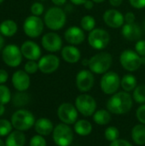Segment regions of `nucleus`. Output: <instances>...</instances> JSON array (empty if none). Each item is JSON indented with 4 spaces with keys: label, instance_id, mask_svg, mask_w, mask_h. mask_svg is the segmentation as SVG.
<instances>
[{
    "label": "nucleus",
    "instance_id": "obj_1",
    "mask_svg": "<svg viewBox=\"0 0 145 146\" xmlns=\"http://www.w3.org/2000/svg\"><path fill=\"white\" fill-rule=\"evenodd\" d=\"M107 110L114 115H125L127 114L133 106V98L129 92L125 91L117 92L111 95L110 98L106 104Z\"/></svg>",
    "mask_w": 145,
    "mask_h": 146
},
{
    "label": "nucleus",
    "instance_id": "obj_2",
    "mask_svg": "<svg viewBox=\"0 0 145 146\" xmlns=\"http://www.w3.org/2000/svg\"><path fill=\"white\" fill-rule=\"evenodd\" d=\"M44 22L50 30L53 32L59 31L64 27L67 22V13L61 7H50L44 15Z\"/></svg>",
    "mask_w": 145,
    "mask_h": 146
},
{
    "label": "nucleus",
    "instance_id": "obj_3",
    "mask_svg": "<svg viewBox=\"0 0 145 146\" xmlns=\"http://www.w3.org/2000/svg\"><path fill=\"white\" fill-rule=\"evenodd\" d=\"M113 63V56L109 52L101 51L89 59L88 68L96 74H103L109 71Z\"/></svg>",
    "mask_w": 145,
    "mask_h": 146
},
{
    "label": "nucleus",
    "instance_id": "obj_4",
    "mask_svg": "<svg viewBox=\"0 0 145 146\" xmlns=\"http://www.w3.org/2000/svg\"><path fill=\"white\" fill-rule=\"evenodd\" d=\"M10 121L15 130L25 132L34 127L36 119L31 111L26 109H19L13 113Z\"/></svg>",
    "mask_w": 145,
    "mask_h": 146
},
{
    "label": "nucleus",
    "instance_id": "obj_5",
    "mask_svg": "<svg viewBox=\"0 0 145 146\" xmlns=\"http://www.w3.org/2000/svg\"><path fill=\"white\" fill-rule=\"evenodd\" d=\"M120 63L125 70L132 73L138 70L145 64V57L139 56L135 50L127 49L121 53Z\"/></svg>",
    "mask_w": 145,
    "mask_h": 146
},
{
    "label": "nucleus",
    "instance_id": "obj_6",
    "mask_svg": "<svg viewBox=\"0 0 145 146\" xmlns=\"http://www.w3.org/2000/svg\"><path fill=\"white\" fill-rule=\"evenodd\" d=\"M74 131L69 125L57 124L52 132V139L56 146H70L73 141Z\"/></svg>",
    "mask_w": 145,
    "mask_h": 146
},
{
    "label": "nucleus",
    "instance_id": "obj_7",
    "mask_svg": "<svg viewBox=\"0 0 145 146\" xmlns=\"http://www.w3.org/2000/svg\"><path fill=\"white\" fill-rule=\"evenodd\" d=\"M110 39L109 32L100 27H96L91 31L87 36L88 44L97 50H103L107 48L110 43Z\"/></svg>",
    "mask_w": 145,
    "mask_h": 146
},
{
    "label": "nucleus",
    "instance_id": "obj_8",
    "mask_svg": "<svg viewBox=\"0 0 145 146\" xmlns=\"http://www.w3.org/2000/svg\"><path fill=\"white\" fill-rule=\"evenodd\" d=\"M74 105L79 114L85 117L92 116L97 111V104L96 99L87 93L79 94L74 102Z\"/></svg>",
    "mask_w": 145,
    "mask_h": 146
},
{
    "label": "nucleus",
    "instance_id": "obj_9",
    "mask_svg": "<svg viewBox=\"0 0 145 146\" xmlns=\"http://www.w3.org/2000/svg\"><path fill=\"white\" fill-rule=\"evenodd\" d=\"M121 77L115 71H108L103 74L100 80L101 91L106 95H113L121 87Z\"/></svg>",
    "mask_w": 145,
    "mask_h": 146
},
{
    "label": "nucleus",
    "instance_id": "obj_10",
    "mask_svg": "<svg viewBox=\"0 0 145 146\" xmlns=\"http://www.w3.org/2000/svg\"><path fill=\"white\" fill-rule=\"evenodd\" d=\"M44 26V20H42L40 16L32 15L25 19L23 22V31L27 37L35 38L42 34Z\"/></svg>",
    "mask_w": 145,
    "mask_h": 146
},
{
    "label": "nucleus",
    "instance_id": "obj_11",
    "mask_svg": "<svg viewBox=\"0 0 145 146\" xmlns=\"http://www.w3.org/2000/svg\"><path fill=\"white\" fill-rule=\"evenodd\" d=\"M22 57L21 47L16 44H8L2 50V59L3 62L10 68L18 67L22 62Z\"/></svg>",
    "mask_w": 145,
    "mask_h": 146
},
{
    "label": "nucleus",
    "instance_id": "obj_12",
    "mask_svg": "<svg viewBox=\"0 0 145 146\" xmlns=\"http://www.w3.org/2000/svg\"><path fill=\"white\" fill-rule=\"evenodd\" d=\"M79 112L75 105L70 103H62L57 109V116L61 122L67 125H73L78 120Z\"/></svg>",
    "mask_w": 145,
    "mask_h": 146
},
{
    "label": "nucleus",
    "instance_id": "obj_13",
    "mask_svg": "<svg viewBox=\"0 0 145 146\" xmlns=\"http://www.w3.org/2000/svg\"><path fill=\"white\" fill-rule=\"evenodd\" d=\"M95 84L94 74L90 69H82L78 72L75 77V85L77 89L82 92L86 93L90 92Z\"/></svg>",
    "mask_w": 145,
    "mask_h": 146
},
{
    "label": "nucleus",
    "instance_id": "obj_14",
    "mask_svg": "<svg viewBox=\"0 0 145 146\" xmlns=\"http://www.w3.org/2000/svg\"><path fill=\"white\" fill-rule=\"evenodd\" d=\"M42 47L50 53L61 51L62 49V38L56 32H50L43 35L41 38Z\"/></svg>",
    "mask_w": 145,
    "mask_h": 146
},
{
    "label": "nucleus",
    "instance_id": "obj_15",
    "mask_svg": "<svg viewBox=\"0 0 145 146\" xmlns=\"http://www.w3.org/2000/svg\"><path fill=\"white\" fill-rule=\"evenodd\" d=\"M38 63V69L41 73L45 74H50L56 72L59 68L61 61L56 55L53 53H50L41 56Z\"/></svg>",
    "mask_w": 145,
    "mask_h": 146
},
{
    "label": "nucleus",
    "instance_id": "obj_16",
    "mask_svg": "<svg viewBox=\"0 0 145 146\" xmlns=\"http://www.w3.org/2000/svg\"><path fill=\"white\" fill-rule=\"evenodd\" d=\"M103 20L110 28H121L125 24L124 15L116 9H109L103 15Z\"/></svg>",
    "mask_w": 145,
    "mask_h": 146
},
{
    "label": "nucleus",
    "instance_id": "obj_17",
    "mask_svg": "<svg viewBox=\"0 0 145 146\" xmlns=\"http://www.w3.org/2000/svg\"><path fill=\"white\" fill-rule=\"evenodd\" d=\"M64 39L72 45L81 44L85 39V31L78 26H71L64 32Z\"/></svg>",
    "mask_w": 145,
    "mask_h": 146
},
{
    "label": "nucleus",
    "instance_id": "obj_18",
    "mask_svg": "<svg viewBox=\"0 0 145 146\" xmlns=\"http://www.w3.org/2000/svg\"><path fill=\"white\" fill-rule=\"evenodd\" d=\"M21 50L23 57L31 61H38L42 55L40 46L32 40H26L22 43Z\"/></svg>",
    "mask_w": 145,
    "mask_h": 146
},
{
    "label": "nucleus",
    "instance_id": "obj_19",
    "mask_svg": "<svg viewBox=\"0 0 145 146\" xmlns=\"http://www.w3.org/2000/svg\"><path fill=\"white\" fill-rule=\"evenodd\" d=\"M12 85L17 92H26L31 85L29 74L25 70H17L12 75Z\"/></svg>",
    "mask_w": 145,
    "mask_h": 146
},
{
    "label": "nucleus",
    "instance_id": "obj_20",
    "mask_svg": "<svg viewBox=\"0 0 145 146\" xmlns=\"http://www.w3.org/2000/svg\"><path fill=\"white\" fill-rule=\"evenodd\" d=\"M143 31L136 23H125L121 27L122 36L128 41H138L141 39Z\"/></svg>",
    "mask_w": 145,
    "mask_h": 146
},
{
    "label": "nucleus",
    "instance_id": "obj_21",
    "mask_svg": "<svg viewBox=\"0 0 145 146\" xmlns=\"http://www.w3.org/2000/svg\"><path fill=\"white\" fill-rule=\"evenodd\" d=\"M61 56L64 62L70 64L77 63L81 59V51L75 45L68 44L61 50Z\"/></svg>",
    "mask_w": 145,
    "mask_h": 146
},
{
    "label": "nucleus",
    "instance_id": "obj_22",
    "mask_svg": "<svg viewBox=\"0 0 145 146\" xmlns=\"http://www.w3.org/2000/svg\"><path fill=\"white\" fill-rule=\"evenodd\" d=\"M33 127L35 129V132L38 134L45 137V136H49L50 134L52 133L55 127H54L53 122L49 118L41 117V118L36 120Z\"/></svg>",
    "mask_w": 145,
    "mask_h": 146
},
{
    "label": "nucleus",
    "instance_id": "obj_23",
    "mask_svg": "<svg viewBox=\"0 0 145 146\" xmlns=\"http://www.w3.org/2000/svg\"><path fill=\"white\" fill-rule=\"evenodd\" d=\"M26 140V139L23 132L15 130L7 136L5 146H25Z\"/></svg>",
    "mask_w": 145,
    "mask_h": 146
},
{
    "label": "nucleus",
    "instance_id": "obj_24",
    "mask_svg": "<svg viewBox=\"0 0 145 146\" xmlns=\"http://www.w3.org/2000/svg\"><path fill=\"white\" fill-rule=\"evenodd\" d=\"M73 131L79 136H89L92 132V124L87 120H78L73 124Z\"/></svg>",
    "mask_w": 145,
    "mask_h": 146
},
{
    "label": "nucleus",
    "instance_id": "obj_25",
    "mask_svg": "<svg viewBox=\"0 0 145 146\" xmlns=\"http://www.w3.org/2000/svg\"><path fill=\"white\" fill-rule=\"evenodd\" d=\"M18 31V26L13 20H4L0 23V33L4 37H13Z\"/></svg>",
    "mask_w": 145,
    "mask_h": 146
},
{
    "label": "nucleus",
    "instance_id": "obj_26",
    "mask_svg": "<svg viewBox=\"0 0 145 146\" xmlns=\"http://www.w3.org/2000/svg\"><path fill=\"white\" fill-rule=\"evenodd\" d=\"M131 137L132 141L137 145H145V125L137 124L135 125L131 132Z\"/></svg>",
    "mask_w": 145,
    "mask_h": 146
},
{
    "label": "nucleus",
    "instance_id": "obj_27",
    "mask_svg": "<svg viewBox=\"0 0 145 146\" xmlns=\"http://www.w3.org/2000/svg\"><path fill=\"white\" fill-rule=\"evenodd\" d=\"M138 86V80L132 74H126L121 79V87L126 92H133Z\"/></svg>",
    "mask_w": 145,
    "mask_h": 146
},
{
    "label": "nucleus",
    "instance_id": "obj_28",
    "mask_svg": "<svg viewBox=\"0 0 145 146\" xmlns=\"http://www.w3.org/2000/svg\"><path fill=\"white\" fill-rule=\"evenodd\" d=\"M93 121L99 126H106L111 121V113L108 110H98L92 115Z\"/></svg>",
    "mask_w": 145,
    "mask_h": 146
},
{
    "label": "nucleus",
    "instance_id": "obj_29",
    "mask_svg": "<svg viewBox=\"0 0 145 146\" xmlns=\"http://www.w3.org/2000/svg\"><path fill=\"white\" fill-rule=\"evenodd\" d=\"M11 101L15 107L22 108L30 102V96L26 92H17L13 95Z\"/></svg>",
    "mask_w": 145,
    "mask_h": 146
},
{
    "label": "nucleus",
    "instance_id": "obj_30",
    "mask_svg": "<svg viewBox=\"0 0 145 146\" xmlns=\"http://www.w3.org/2000/svg\"><path fill=\"white\" fill-rule=\"evenodd\" d=\"M96 20L92 15H86L83 16L80 20V27L85 31V32H91L93 29L96 28Z\"/></svg>",
    "mask_w": 145,
    "mask_h": 146
},
{
    "label": "nucleus",
    "instance_id": "obj_31",
    "mask_svg": "<svg viewBox=\"0 0 145 146\" xmlns=\"http://www.w3.org/2000/svg\"><path fill=\"white\" fill-rule=\"evenodd\" d=\"M133 101L139 104H145V85L138 86L132 92Z\"/></svg>",
    "mask_w": 145,
    "mask_h": 146
},
{
    "label": "nucleus",
    "instance_id": "obj_32",
    "mask_svg": "<svg viewBox=\"0 0 145 146\" xmlns=\"http://www.w3.org/2000/svg\"><path fill=\"white\" fill-rule=\"evenodd\" d=\"M120 137V131L117 127L111 126L108 127L104 131V138L109 142H113L116 139H118Z\"/></svg>",
    "mask_w": 145,
    "mask_h": 146
},
{
    "label": "nucleus",
    "instance_id": "obj_33",
    "mask_svg": "<svg viewBox=\"0 0 145 146\" xmlns=\"http://www.w3.org/2000/svg\"><path fill=\"white\" fill-rule=\"evenodd\" d=\"M11 92L9 88L3 85H0V104H7L11 101Z\"/></svg>",
    "mask_w": 145,
    "mask_h": 146
},
{
    "label": "nucleus",
    "instance_id": "obj_34",
    "mask_svg": "<svg viewBox=\"0 0 145 146\" xmlns=\"http://www.w3.org/2000/svg\"><path fill=\"white\" fill-rule=\"evenodd\" d=\"M13 129L11 121L6 119H0V137H7Z\"/></svg>",
    "mask_w": 145,
    "mask_h": 146
},
{
    "label": "nucleus",
    "instance_id": "obj_35",
    "mask_svg": "<svg viewBox=\"0 0 145 146\" xmlns=\"http://www.w3.org/2000/svg\"><path fill=\"white\" fill-rule=\"evenodd\" d=\"M24 70L28 74H33L38 72V63L37 61H31L27 60V62L24 65Z\"/></svg>",
    "mask_w": 145,
    "mask_h": 146
},
{
    "label": "nucleus",
    "instance_id": "obj_36",
    "mask_svg": "<svg viewBox=\"0 0 145 146\" xmlns=\"http://www.w3.org/2000/svg\"><path fill=\"white\" fill-rule=\"evenodd\" d=\"M29 146H47V142L44 136L36 134L31 138L29 141Z\"/></svg>",
    "mask_w": 145,
    "mask_h": 146
},
{
    "label": "nucleus",
    "instance_id": "obj_37",
    "mask_svg": "<svg viewBox=\"0 0 145 146\" xmlns=\"http://www.w3.org/2000/svg\"><path fill=\"white\" fill-rule=\"evenodd\" d=\"M30 10H31L32 15H36V16H40L44 12V6L40 2H35L31 5Z\"/></svg>",
    "mask_w": 145,
    "mask_h": 146
},
{
    "label": "nucleus",
    "instance_id": "obj_38",
    "mask_svg": "<svg viewBox=\"0 0 145 146\" xmlns=\"http://www.w3.org/2000/svg\"><path fill=\"white\" fill-rule=\"evenodd\" d=\"M134 48H135L134 50L139 56L145 57V39H139V40L136 41Z\"/></svg>",
    "mask_w": 145,
    "mask_h": 146
},
{
    "label": "nucleus",
    "instance_id": "obj_39",
    "mask_svg": "<svg viewBox=\"0 0 145 146\" xmlns=\"http://www.w3.org/2000/svg\"><path fill=\"white\" fill-rule=\"evenodd\" d=\"M136 118L141 123L145 125V104H141L136 110Z\"/></svg>",
    "mask_w": 145,
    "mask_h": 146
},
{
    "label": "nucleus",
    "instance_id": "obj_40",
    "mask_svg": "<svg viewBox=\"0 0 145 146\" xmlns=\"http://www.w3.org/2000/svg\"><path fill=\"white\" fill-rule=\"evenodd\" d=\"M129 3L136 9H142L145 8V0H129Z\"/></svg>",
    "mask_w": 145,
    "mask_h": 146
},
{
    "label": "nucleus",
    "instance_id": "obj_41",
    "mask_svg": "<svg viewBox=\"0 0 145 146\" xmlns=\"http://www.w3.org/2000/svg\"><path fill=\"white\" fill-rule=\"evenodd\" d=\"M109 146H133L128 140L126 139H118L113 142L110 143Z\"/></svg>",
    "mask_w": 145,
    "mask_h": 146
},
{
    "label": "nucleus",
    "instance_id": "obj_42",
    "mask_svg": "<svg viewBox=\"0 0 145 146\" xmlns=\"http://www.w3.org/2000/svg\"><path fill=\"white\" fill-rule=\"evenodd\" d=\"M125 18V23H135L136 21V15L133 12L128 11L124 15Z\"/></svg>",
    "mask_w": 145,
    "mask_h": 146
},
{
    "label": "nucleus",
    "instance_id": "obj_43",
    "mask_svg": "<svg viewBox=\"0 0 145 146\" xmlns=\"http://www.w3.org/2000/svg\"><path fill=\"white\" fill-rule=\"evenodd\" d=\"M9 79V74L5 69H0V85H3Z\"/></svg>",
    "mask_w": 145,
    "mask_h": 146
},
{
    "label": "nucleus",
    "instance_id": "obj_44",
    "mask_svg": "<svg viewBox=\"0 0 145 146\" xmlns=\"http://www.w3.org/2000/svg\"><path fill=\"white\" fill-rule=\"evenodd\" d=\"M94 2L92 0H86V2L84 3V7L87 10H91L94 7Z\"/></svg>",
    "mask_w": 145,
    "mask_h": 146
},
{
    "label": "nucleus",
    "instance_id": "obj_45",
    "mask_svg": "<svg viewBox=\"0 0 145 146\" xmlns=\"http://www.w3.org/2000/svg\"><path fill=\"white\" fill-rule=\"evenodd\" d=\"M109 3L112 7L116 8V7H120L122 4L123 0H109Z\"/></svg>",
    "mask_w": 145,
    "mask_h": 146
},
{
    "label": "nucleus",
    "instance_id": "obj_46",
    "mask_svg": "<svg viewBox=\"0 0 145 146\" xmlns=\"http://www.w3.org/2000/svg\"><path fill=\"white\" fill-rule=\"evenodd\" d=\"M67 1L68 0H51V2L55 4V6H58V7L64 5L67 3Z\"/></svg>",
    "mask_w": 145,
    "mask_h": 146
},
{
    "label": "nucleus",
    "instance_id": "obj_47",
    "mask_svg": "<svg viewBox=\"0 0 145 146\" xmlns=\"http://www.w3.org/2000/svg\"><path fill=\"white\" fill-rule=\"evenodd\" d=\"M71 2L72 4L73 5H77V6H79V5H84V3L86 2V0H69Z\"/></svg>",
    "mask_w": 145,
    "mask_h": 146
},
{
    "label": "nucleus",
    "instance_id": "obj_48",
    "mask_svg": "<svg viewBox=\"0 0 145 146\" xmlns=\"http://www.w3.org/2000/svg\"><path fill=\"white\" fill-rule=\"evenodd\" d=\"M4 47V38L3 36L0 33V50H2Z\"/></svg>",
    "mask_w": 145,
    "mask_h": 146
},
{
    "label": "nucleus",
    "instance_id": "obj_49",
    "mask_svg": "<svg viewBox=\"0 0 145 146\" xmlns=\"http://www.w3.org/2000/svg\"><path fill=\"white\" fill-rule=\"evenodd\" d=\"M5 113V106L3 104H0V117L2 115H3V114Z\"/></svg>",
    "mask_w": 145,
    "mask_h": 146
},
{
    "label": "nucleus",
    "instance_id": "obj_50",
    "mask_svg": "<svg viewBox=\"0 0 145 146\" xmlns=\"http://www.w3.org/2000/svg\"><path fill=\"white\" fill-rule=\"evenodd\" d=\"M82 64H84L85 66H87L88 67V64H89V59H84L82 61Z\"/></svg>",
    "mask_w": 145,
    "mask_h": 146
},
{
    "label": "nucleus",
    "instance_id": "obj_51",
    "mask_svg": "<svg viewBox=\"0 0 145 146\" xmlns=\"http://www.w3.org/2000/svg\"><path fill=\"white\" fill-rule=\"evenodd\" d=\"M95 3H103L105 0H92Z\"/></svg>",
    "mask_w": 145,
    "mask_h": 146
},
{
    "label": "nucleus",
    "instance_id": "obj_52",
    "mask_svg": "<svg viewBox=\"0 0 145 146\" xmlns=\"http://www.w3.org/2000/svg\"><path fill=\"white\" fill-rule=\"evenodd\" d=\"M0 146H5V142H3L0 138Z\"/></svg>",
    "mask_w": 145,
    "mask_h": 146
},
{
    "label": "nucleus",
    "instance_id": "obj_53",
    "mask_svg": "<svg viewBox=\"0 0 145 146\" xmlns=\"http://www.w3.org/2000/svg\"><path fill=\"white\" fill-rule=\"evenodd\" d=\"M3 1H4V0H0V4H1V3H2L3 2Z\"/></svg>",
    "mask_w": 145,
    "mask_h": 146
},
{
    "label": "nucleus",
    "instance_id": "obj_54",
    "mask_svg": "<svg viewBox=\"0 0 145 146\" xmlns=\"http://www.w3.org/2000/svg\"><path fill=\"white\" fill-rule=\"evenodd\" d=\"M144 29H145V21H144Z\"/></svg>",
    "mask_w": 145,
    "mask_h": 146
},
{
    "label": "nucleus",
    "instance_id": "obj_55",
    "mask_svg": "<svg viewBox=\"0 0 145 146\" xmlns=\"http://www.w3.org/2000/svg\"><path fill=\"white\" fill-rule=\"evenodd\" d=\"M39 1H46V0H39Z\"/></svg>",
    "mask_w": 145,
    "mask_h": 146
}]
</instances>
